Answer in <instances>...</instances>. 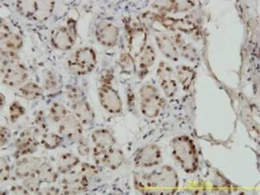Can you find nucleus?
I'll return each instance as SVG.
<instances>
[{"label":"nucleus","mask_w":260,"mask_h":195,"mask_svg":"<svg viewBox=\"0 0 260 195\" xmlns=\"http://www.w3.org/2000/svg\"><path fill=\"white\" fill-rule=\"evenodd\" d=\"M135 187L144 194L171 195L177 192L180 180L170 166H162L150 173L137 175Z\"/></svg>","instance_id":"nucleus-1"},{"label":"nucleus","mask_w":260,"mask_h":195,"mask_svg":"<svg viewBox=\"0 0 260 195\" xmlns=\"http://www.w3.org/2000/svg\"><path fill=\"white\" fill-rule=\"evenodd\" d=\"M172 154L183 171L194 173L199 169V158L194 141L187 135L175 137L171 141Z\"/></svg>","instance_id":"nucleus-2"},{"label":"nucleus","mask_w":260,"mask_h":195,"mask_svg":"<svg viewBox=\"0 0 260 195\" xmlns=\"http://www.w3.org/2000/svg\"><path fill=\"white\" fill-rule=\"evenodd\" d=\"M124 22L127 52L136 59L148 45L147 30L141 21L134 18H126Z\"/></svg>","instance_id":"nucleus-3"},{"label":"nucleus","mask_w":260,"mask_h":195,"mask_svg":"<svg viewBox=\"0 0 260 195\" xmlns=\"http://www.w3.org/2000/svg\"><path fill=\"white\" fill-rule=\"evenodd\" d=\"M141 113L149 119L158 117L165 107L164 97L154 85L146 84L139 91Z\"/></svg>","instance_id":"nucleus-4"},{"label":"nucleus","mask_w":260,"mask_h":195,"mask_svg":"<svg viewBox=\"0 0 260 195\" xmlns=\"http://www.w3.org/2000/svg\"><path fill=\"white\" fill-rule=\"evenodd\" d=\"M97 54L93 48L78 49L68 60L69 71L76 75H85L91 73L97 65Z\"/></svg>","instance_id":"nucleus-5"},{"label":"nucleus","mask_w":260,"mask_h":195,"mask_svg":"<svg viewBox=\"0 0 260 195\" xmlns=\"http://www.w3.org/2000/svg\"><path fill=\"white\" fill-rule=\"evenodd\" d=\"M77 40V28L74 20H69L67 24L55 27L50 32L51 45L61 52L71 50Z\"/></svg>","instance_id":"nucleus-6"},{"label":"nucleus","mask_w":260,"mask_h":195,"mask_svg":"<svg viewBox=\"0 0 260 195\" xmlns=\"http://www.w3.org/2000/svg\"><path fill=\"white\" fill-rule=\"evenodd\" d=\"M98 94L102 108L111 114L122 112L123 103L119 94L113 87V82L99 83Z\"/></svg>","instance_id":"nucleus-7"},{"label":"nucleus","mask_w":260,"mask_h":195,"mask_svg":"<svg viewBox=\"0 0 260 195\" xmlns=\"http://www.w3.org/2000/svg\"><path fill=\"white\" fill-rule=\"evenodd\" d=\"M161 148L155 143L147 144L139 148L133 158L134 166L139 168H153L162 162Z\"/></svg>","instance_id":"nucleus-8"},{"label":"nucleus","mask_w":260,"mask_h":195,"mask_svg":"<svg viewBox=\"0 0 260 195\" xmlns=\"http://www.w3.org/2000/svg\"><path fill=\"white\" fill-rule=\"evenodd\" d=\"M156 75L162 92L169 98L175 96L178 91V83L175 71L170 64L165 61L159 62Z\"/></svg>","instance_id":"nucleus-9"},{"label":"nucleus","mask_w":260,"mask_h":195,"mask_svg":"<svg viewBox=\"0 0 260 195\" xmlns=\"http://www.w3.org/2000/svg\"><path fill=\"white\" fill-rule=\"evenodd\" d=\"M119 28L107 21L100 22L95 29V37L98 43L104 47L111 48L117 45L119 39Z\"/></svg>","instance_id":"nucleus-10"},{"label":"nucleus","mask_w":260,"mask_h":195,"mask_svg":"<svg viewBox=\"0 0 260 195\" xmlns=\"http://www.w3.org/2000/svg\"><path fill=\"white\" fill-rule=\"evenodd\" d=\"M26 67L19 63L2 73V82L6 87L14 88L23 85L28 79Z\"/></svg>","instance_id":"nucleus-11"},{"label":"nucleus","mask_w":260,"mask_h":195,"mask_svg":"<svg viewBox=\"0 0 260 195\" xmlns=\"http://www.w3.org/2000/svg\"><path fill=\"white\" fill-rule=\"evenodd\" d=\"M39 145L36 136L29 130H25L15 141L16 152L19 157H27L37 151Z\"/></svg>","instance_id":"nucleus-12"},{"label":"nucleus","mask_w":260,"mask_h":195,"mask_svg":"<svg viewBox=\"0 0 260 195\" xmlns=\"http://www.w3.org/2000/svg\"><path fill=\"white\" fill-rule=\"evenodd\" d=\"M83 124L73 113H69L67 117L60 123L59 132L60 135L69 139H80L83 133Z\"/></svg>","instance_id":"nucleus-13"},{"label":"nucleus","mask_w":260,"mask_h":195,"mask_svg":"<svg viewBox=\"0 0 260 195\" xmlns=\"http://www.w3.org/2000/svg\"><path fill=\"white\" fill-rule=\"evenodd\" d=\"M43 162L40 157L27 155L16 163L15 175L18 178L24 179L32 174L36 173L37 169Z\"/></svg>","instance_id":"nucleus-14"},{"label":"nucleus","mask_w":260,"mask_h":195,"mask_svg":"<svg viewBox=\"0 0 260 195\" xmlns=\"http://www.w3.org/2000/svg\"><path fill=\"white\" fill-rule=\"evenodd\" d=\"M155 41L160 52L167 59L175 62L178 61L180 57V52L177 46L170 36L162 33L155 34Z\"/></svg>","instance_id":"nucleus-15"},{"label":"nucleus","mask_w":260,"mask_h":195,"mask_svg":"<svg viewBox=\"0 0 260 195\" xmlns=\"http://www.w3.org/2000/svg\"><path fill=\"white\" fill-rule=\"evenodd\" d=\"M89 185V180L78 173L64 178L62 182L65 194H78L85 192Z\"/></svg>","instance_id":"nucleus-16"},{"label":"nucleus","mask_w":260,"mask_h":195,"mask_svg":"<svg viewBox=\"0 0 260 195\" xmlns=\"http://www.w3.org/2000/svg\"><path fill=\"white\" fill-rule=\"evenodd\" d=\"M73 114L83 125L92 124L94 122L95 112L87 99L76 102L72 104Z\"/></svg>","instance_id":"nucleus-17"},{"label":"nucleus","mask_w":260,"mask_h":195,"mask_svg":"<svg viewBox=\"0 0 260 195\" xmlns=\"http://www.w3.org/2000/svg\"><path fill=\"white\" fill-rule=\"evenodd\" d=\"M91 140L94 147L109 150L114 147L116 144V138L113 134L106 129L94 130L91 134Z\"/></svg>","instance_id":"nucleus-18"},{"label":"nucleus","mask_w":260,"mask_h":195,"mask_svg":"<svg viewBox=\"0 0 260 195\" xmlns=\"http://www.w3.org/2000/svg\"><path fill=\"white\" fill-rule=\"evenodd\" d=\"M176 80L185 91H189L193 86L197 73L194 69L187 65H180L176 68Z\"/></svg>","instance_id":"nucleus-19"},{"label":"nucleus","mask_w":260,"mask_h":195,"mask_svg":"<svg viewBox=\"0 0 260 195\" xmlns=\"http://www.w3.org/2000/svg\"><path fill=\"white\" fill-rule=\"evenodd\" d=\"M138 58L139 74L141 77L146 75L149 69L154 66L156 59L154 48L148 44Z\"/></svg>","instance_id":"nucleus-20"},{"label":"nucleus","mask_w":260,"mask_h":195,"mask_svg":"<svg viewBox=\"0 0 260 195\" xmlns=\"http://www.w3.org/2000/svg\"><path fill=\"white\" fill-rule=\"evenodd\" d=\"M125 162V155L119 148H112L108 150L103 160L104 166L110 170H117Z\"/></svg>","instance_id":"nucleus-21"},{"label":"nucleus","mask_w":260,"mask_h":195,"mask_svg":"<svg viewBox=\"0 0 260 195\" xmlns=\"http://www.w3.org/2000/svg\"><path fill=\"white\" fill-rule=\"evenodd\" d=\"M80 164V159L71 152H65L59 155L57 160V171L61 174L69 173Z\"/></svg>","instance_id":"nucleus-22"},{"label":"nucleus","mask_w":260,"mask_h":195,"mask_svg":"<svg viewBox=\"0 0 260 195\" xmlns=\"http://www.w3.org/2000/svg\"><path fill=\"white\" fill-rule=\"evenodd\" d=\"M19 93L24 99L35 101L43 97L44 89L38 84L29 82L24 84L19 88Z\"/></svg>","instance_id":"nucleus-23"},{"label":"nucleus","mask_w":260,"mask_h":195,"mask_svg":"<svg viewBox=\"0 0 260 195\" xmlns=\"http://www.w3.org/2000/svg\"><path fill=\"white\" fill-rule=\"evenodd\" d=\"M36 175L42 183H52L58 179L57 172L50 164L45 161L37 169Z\"/></svg>","instance_id":"nucleus-24"},{"label":"nucleus","mask_w":260,"mask_h":195,"mask_svg":"<svg viewBox=\"0 0 260 195\" xmlns=\"http://www.w3.org/2000/svg\"><path fill=\"white\" fill-rule=\"evenodd\" d=\"M0 62H1V73L11 67L21 63L19 56L15 52L6 49L2 48L0 52Z\"/></svg>","instance_id":"nucleus-25"},{"label":"nucleus","mask_w":260,"mask_h":195,"mask_svg":"<svg viewBox=\"0 0 260 195\" xmlns=\"http://www.w3.org/2000/svg\"><path fill=\"white\" fill-rule=\"evenodd\" d=\"M55 2L52 1H37V10L34 20L45 21L48 19L54 9Z\"/></svg>","instance_id":"nucleus-26"},{"label":"nucleus","mask_w":260,"mask_h":195,"mask_svg":"<svg viewBox=\"0 0 260 195\" xmlns=\"http://www.w3.org/2000/svg\"><path fill=\"white\" fill-rule=\"evenodd\" d=\"M63 137L54 132H45L41 138L42 145L48 150H54L61 145Z\"/></svg>","instance_id":"nucleus-27"},{"label":"nucleus","mask_w":260,"mask_h":195,"mask_svg":"<svg viewBox=\"0 0 260 195\" xmlns=\"http://www.w3.org/2000/svg\"><path fill=\"white\" fill-rule=\"evenodd\" d=\"M69 114L67 108L59 102H54L51 104L49 109V116L50 119L56 124H60Z\"/></svg>","instance_id":"nucleus-28"},{"label":"nucleus","mask_w":260,"mask_h":195,"mask_svg":"<svg viewBox=\"0 0 260 195\" xmlns=\"http://www.w3.org/2000/svg\"><path fill=\"white\" fill-rule=\"evenodd\" d=\"M16 8L21 16L34 19L37 10V1L16 2Z\"/></svg>","instance_id":"nucleus-29"},{"label":"nucleus","mask_w":260,"mask_h":195,"mask_svg":"<svg viewBox=\"0 0 260 195\" xmlns=\"http://www.w3.org/2000/svg\"><path fill=\"white\" fill-rule=\"evenodd\" d=\"M118 64H119L120 68L124 73L132 74L136 71L137 68L135 58L127 51L122 52L120 54Z\"/></svg>","instance_id":"nucleus-30"},{"label":"nucleus","mask_w":260,"mask_h":195,"mask_svg":"<svg viewBox=\"0 0 260 195\" xmlns=\"http://www.w3.org/2000/svg\"><path fill=\"white\" fill-rule=\"evenodd\" d=\"M1 41L5 46V49L13 51V52L20 50L24 44L22 37L19 34L14 33L13 32Z\"/></svg>","instance_id":"nucleus-31"},{"label":"nucleus","mask_w":260,"mask_h":195,"mask_svg":"<svg viewBox=\"0 0 260 195\" xmlns=\"http://www.w3.org/2000/svg\"><path fill=\"white\" fill-rule=\"evenodd\" d=\"M25 109L22 104H21L18 101H14L9 106V119L12 123L17 122L20 118H22L25 114Z\"/></svg>","instance_id":"nucleus-32"},{"label":"nucleus","mask_w":260,"mask_h":195,"mask_svg":"<svg viewBox=\"0 0 260 195\" xmlns=\"http://www.w3.org/2000/svg\"><path fill=\"white\" fill-rule=\"evenodd\" d=\"M41 183V181L36 173H35L29 176L28 177L24 178L23 185L28 190L30 193H32V192L37 193L40 189Z\"/></svg>","instance_id":"nucleus-33"},{"label":"nucleus","mask_w":260,"mask_h":195,"mask_svg":"<svg viewBox=\"0 0 260 195\" xmlns=\"http://www.w3.org/2000/svg\"><path fill=\"white\" fill-rule=\"evenodd\" d=\"M65 94H66L67 99L71 102L72 104L86 99L84 92L80 88L77 87H72L67 88Z\"/></svg>","instance_id":"nucleus-34"},{"label":"nucleus","mask_w":260,"mask_h":195,"mask_svg":"<svg viewBox=\"0 0 260 195\" xmlns=\"http://www.w3.org/2000/svg\"><path fill=\"white\" fill-rule=\"evenodd\" d=\"M59 81L57 76L52 72H49L45 77L44 88L49 92H55L59 88Z\"/></svg>","instance_id":"nucleus-35"},{"label":"nucleus","mask_w":260,"mask_h":195,"mask_svg":"<svg viewBox=\"0 0 260 195\" xmlns=\"http://www.w3.org/2000/svg\"><path fill=\"white\" fill-rule=\"evenodd\" d=\"M99 173V169H98V167L95 166L94 165L89 163H83L81 165L80 171L79 173L90 180V178L97 175Z\"/></svg>","instance_id":"nucleus-36"},{"label":"nucleus","mask_w":260,"mask_h":195,"mask_svg":"<svg viewBox=\"0 0 260 195\" xmlns=\"http://www.w3.org/2000/svg\"><path fill=\"white\" fill-rule=\"evenodd\" d=\"M11 167L6 159L2 158L0 162V180L2 182H7L10 178Z\"/></svg>","instance_id":"nucleus-37"},{"label":"nucleus","mask_w":260,"mask_h":195,"mask_svg":"<svg viewBox=\"0 0 260 195\" xmlns=\"http://www.w3.org/2000/svg\"><path fill=\"white\" fill-rule=\"evenodd\" d=\"M78 151L79 154L83 157H87L90 153V147L89 144L85 139L80 138L78 143Z\"/></svg>","instance_id":"nucleus-38"},{"label":"nucleus","mask_w":260,"mask_h":195,"mask_svg":"<svg viewBox=\"0 0 260 195\" xmlns=\"http://www.w3.org/2000/svg\"><path fill=\"white\" fill-rule=\"evenodd\" d=\"M11 138V132L8 127L1 126L0 128V144L1 147H3L10 141Z\"/></svg>","instance_id":"nucleus-39"},{"label":"nucleus","mask_w":260,"mask_h":195,"mask_svg":"<svg viewBox=\"0 0 260 195\" xmlns=\"http://www.w3.org/2000/svg\"><path fill=\"white\" fill-rule=\"evenodd\" d=\"M35 122L36 125L43 131H48V125L46 123V120L43 111H39L36 115V119H35Z\"/></svg>","instance_id":"nucleus-40"},{"label":"nucleus","mask_w":260,"mask_h":195,"mask_svg":"<svg viewBox=\"0 0 260 195\" xmlns=\"http://www.w3.org/2000/svg\"><path fill=\"white\" fill-rule=\"evenodd\" d=\"M11 32H12V31H11L10 28H9L8 24L2 20L1 21V27H0V37H1V41L9 36Z\"/></svg>","instance_id":"nucleus-41"},{"label":"nucleus","mask_w":260,"mask_h":195,"mask_svg":"<svg viewBox=\"0 0 260 195\" xmlns=\"http://www.w3.org/2000/svg\"><path fill=\"white\" fill-rule=\"evenodd\" d=\"M10 191L14 194H31L24 185H14V186L11 188Z\"/></svg>","instance_id":"nucleus-42"},{"label":"nucleus","mask_w":260,"mask_h":195,"mask_svg":"<svg viewBox=\"0 0 260 195\" xmlns=\"http://www.w3.org/2000/svg\"><path fill=\"white\" fill-rule=\"evenodd\" d=\"M1 109H3L5 103H6V97L4 96V94L1 93Z\"/></svg>","instance_id":"nucleus-43"}]
</instances>
